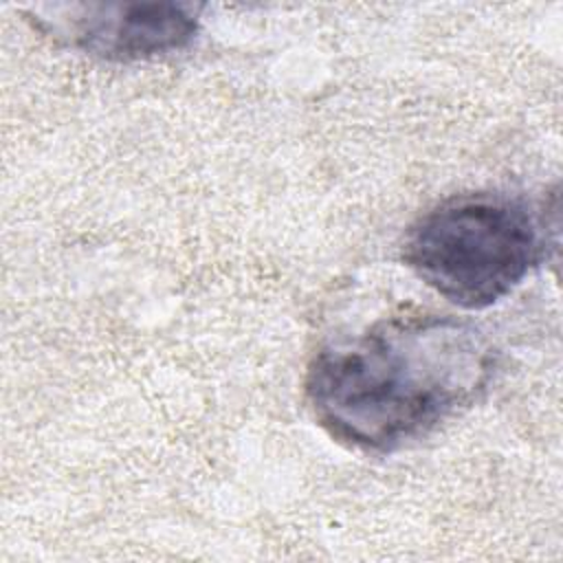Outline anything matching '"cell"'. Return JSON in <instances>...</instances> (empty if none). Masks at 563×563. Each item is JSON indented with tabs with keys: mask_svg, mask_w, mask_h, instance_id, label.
<instances>
[{
	"mask_svg": "<svg viewBox=\"0 0 563 563\" xmlns=\"http://www.w3.org/2000/svg\"><path fill=\"white\" fill-rule=\"evenodd\" d=\"M545 255L539 218L497 191L451 196L409 229L405 264L451 303L479 310L510 295Z\"/></svg>",
	"mask_w": 563,
	"mask_h": 563,
	"instance_id": "obj_2",
	"label": "cell"
},
{
	"mask_svg": "<svg viewBox=\"0 0 563 563\" xmlns=\"http://www.w3.org/2000/svg\"><path fill=\"white\" fill-rule=\"evenodd\" d=\"M490 339L449 314L380 319L323 345L303 389L317 424L336 442L389 453L473 405L495 374Z\"/></svg>",
	"mask_w": 563,
	"mask_h": 563,
	"instance_id": "obj_1",
	"label": "cell"
},
{
	"mask_svg": "<svg viewBox=\"0 0 563 563\" xmlns=\"http://www.w3.org/2000/svg\"><path fill=\"white\" fill-rule=\"evenodd\" d=\"M75 18H44L75 48L108 59L139 62L185 48L198 33L200 7L180 2L81 4Z\"/></svg>",
	"mask_w": 563,
	"mask_h": 563,
	"instance_id": "obj_3",
	"label": "cell"
}]
</instances>
